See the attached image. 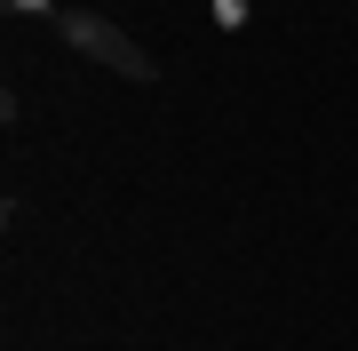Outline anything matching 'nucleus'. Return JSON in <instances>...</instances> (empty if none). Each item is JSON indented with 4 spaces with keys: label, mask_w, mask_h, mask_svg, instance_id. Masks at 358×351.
<instances>
[{
    "label": "nucleus",
    "mask_w": 358,
    "mask_h": 351,
    "mask_svg": "<svg viewBox=\"0 0 358 351\" xmlns=\"http://www.w3.org/2000/svg\"><path fill=\"white\" fill-rule=\"evenodd\" d=\"M56 32H64V48H80V56H96L103 72L136 80V88H152V80H159V56H143L136 40L120 32L112 16H96V8H64V16H56Z\"/></svg>",
    "instance_id": "f257e3e1"
},
{
    "label": "nucleus",
    "mask_w": 358,
    "mask_h": 351,
    "mask_svg": "<svg viewBox=\"0 0 358 351\" xmlns=\"http://www.w3.org/2000/svg\"><path fill=\"white\" fill-rule=\"evenodd\" d=\"M207 16H215V32H247L255 25V0H207Z\"/></svg>",
    "instance_id": "f03ea898"
},
{
    "label": "nucleus",
    "mask_w": 358,
    "mask_h": 351,
    "mask_svg": "<svg viewBox=\"0 0 358 351\" xmlns=\"http://www.w3.org/2000/svg\"><path fill=\"white\" fill-rule=\"evenodd\" d=\"M0 8H8V16H40V25H56V16H64V0H0Z\"/></svg>",
    "instance_id": "7ed1b4c3"
}]
</instances>
